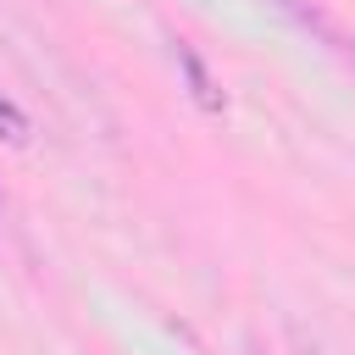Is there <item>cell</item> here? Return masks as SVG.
Instances as JSON below:
<instances>
[{"instance_id":"cell-1","label":"cell","mask_w":355,"mask_h":355,"mask_svg":"<svg viewBox=\"0 0 355 355\" xmlns=\"http://www.w3.org/2000/svg\"><path fill=\"white\" fill-rule=\"evenodd\" d=\"M272 6H277L283 17H294L300 28H311V33H322V39H333V33H327V22H322V11H316L311 0H272Z\"/></svg>"},{"instance_id":"cell-2","label":"cell","mask_w":355,"mask_h":355,"mask_svg":"<svg viewBox=\"0 0 355 355\" xmlns=\"http://www.w3.org/2000/svg\"><path fill=\"white\" fill-rule=\"evenodd\" d=\"M22 133H28V116L0 94V139H11V144H22Z\"/></svg>"},{"instance_id":"cell-3","label":"cell","mask_w":355,"mask_h":355,"mask_svg":"<svg viewBox=\"0 0 355 355\" xmlns=\"http://www.w3.org/2000/svg\"><path fill=\"white\" fill-rule=\"evenodd\" d=\"M178 61H183V72H189V78H194V94H200V105H211V111H216V94H211V83H205V72H200V61H194V55H189V50H183V55H178Z\"/></svg>"},{"instance_id":"cell-4","label":"cell","mask_w":355,"mask_h":355,"mask_svg":"<svg viewBox=\"0 0 355 355\" xmlns=\"http://www.w3.org/2000/svg\"><path fill=\"white\" fill-rule=\"evenodd\" d=\"M333 44H338V55H344V67L355 72V33H349V39H333Z\"/></svg>"}]
</instances>
